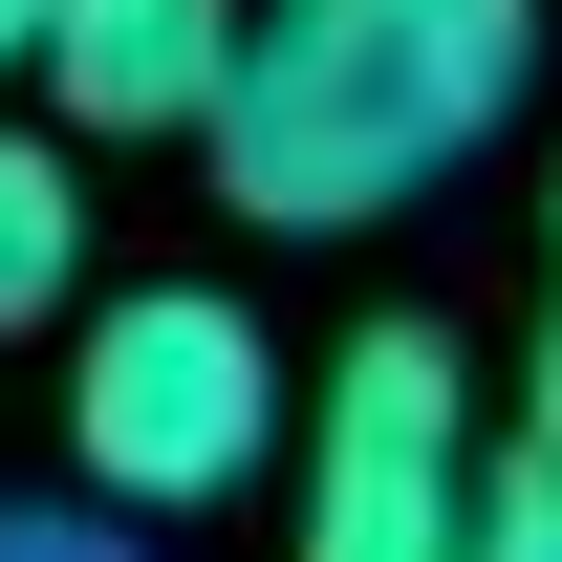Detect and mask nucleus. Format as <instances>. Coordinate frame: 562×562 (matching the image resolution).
<instances>
[{
    "instance_id": "1",
    "label": "nucleus",
    "mask_w": 562,
    "mask_h": 562,
    "mask_svg": "<svg viewBox=\"0 0 562 562\" xmlns=\"http://www.w3.org/2000/svg\"><path fill=\"white\" fill-rule=\"evenodd\" d=\"M541 87V0H260L216 87V195L260 238H368Z\"/></svg>"
},
{
    "instance_id": "9",
    "label": "nucleus",
    "mask_w": 562,
    "mask_h": 562,
    "mask_svg": "<svg viewBox=\"0 0 562 562\" xmlns=\"http://www.w3.org/2000/svg\"><path fill=\"white\" fill-rule=\"evenodd\" d=\"M22 66H44V0H0V87H22Z\"/></svg>"
},
{
    "instance_id": "2",
    "label": "nucleus",
    "mask_w": 562,
    "mask_h": 562,
    "mask_svg": "<svg viewBox=\"0 0 562 562\" xmlns=\"http://www.w3.org/2000/svg\"><path fill=\"white\" fill-rule=\"evenodd\" d=\"M281 347H260V303H216V281H109L66 325V476L87 497H131L151 541L173 519H216V497H260L281 476Z\"/></svg>"
},
{
    "instance_id": "8",
    "label": "nucleus",
    "mask_w": 562,
    "mask_h": 562,
    "mask_svg": "<svg viewBox=\"0 0 562 562\" xmlns=\"http://www.w3.org/2000/svg\"><path fill=\"white\" fill-rule=\"evenodd\" d=\"M519 432L562 454V195H541V325H519Z\"/></svg>"
},
{
    "instance_id": "4",
    "label": "nucleus",
    "mask_w": 562,
    "mask_h": 562,
    "mask_svg": "<svg viewBox=\"0 0 562 562\" xmlns=\"http://www.w3.org/2000/svg\"><path fill=\"white\" fill-rule=\"evenodd\" d=\"M238 22H260V0H44V66L22 87H44L87 151H173V131H216Z\"/></svg>"
},
{
    "instance_id": "6",
    "label": "nucleus",
    "mask_w": 562,
    "mask_h": 562,
    "mask_svg": "<svg viewBox=\"0 0 562 562\" xmlns=\"http://www.w3.org/2000/svg\"><path fill=\"white\" fill-rule=\"evenodd\" d=\"M454 562H562V454L519 432V454H476V519H454Z\"/></svg>"
},
{
    "instance_id": "5",
    "label": "nucleus",
    "mask_w": 562,
    "mask_h": 562,
    "mask_svg": "<svg viewBox=\"0 0 562 562\" xmlns=\"http://www.w3.org/2000/svg\"><path fill=\"white\" fill-rule=\"evenodd\" d=\"M66 303H87V173H66V109H44V131L0 109V347H22V325H66Z\"/></svg>"
},
{
    "instance_id": "3",
    "label": "nucleus",
    "mask_w": 562,
    "mask_h": 562,
    "mask_svg": "<svg viewBox=\"0 0 562 562\" xmlns=\"http://www.w3.org/2000/svg\"><path fill=\"white\" fill-rule=\"evenodd\" d=\"M476 368H454V325H368L303 412H281V519H303V562H454V519H476Z\"/></svg>"
},
{
    "instance_id": "7",
    "label": "nucleus",
    "mask_w": 562,
    "mask_h": 562,
    "mask_svg": "<svg viewBox=\"0 0 562 562\" xmlns=\"http://www.w3.org/2000/svg\"><path fill=\"white\" fill-rule=\"evenodd\" d=\"M0 562H151L131 497H0Z\"/></svg>"
}]
</instances>
